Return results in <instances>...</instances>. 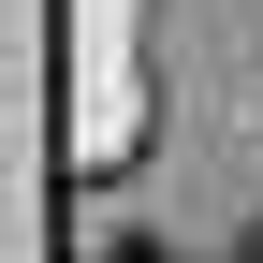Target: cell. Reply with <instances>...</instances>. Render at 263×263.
I'll return each mask as SVG.
<instances>
[{"label":"cell","mask_w":263,"mask_h":263,"mask_svg":"<svg viewBox=\"0 0 263 263\" xmlns=\"http://www.w3.org/2000/svg\"><path fill=\"white\" fill-rule=\"evenodd\" d=\"M234 263H263V249H234Z\"/></svg>","instance_id":"6da1fadb"}]
</instances>
